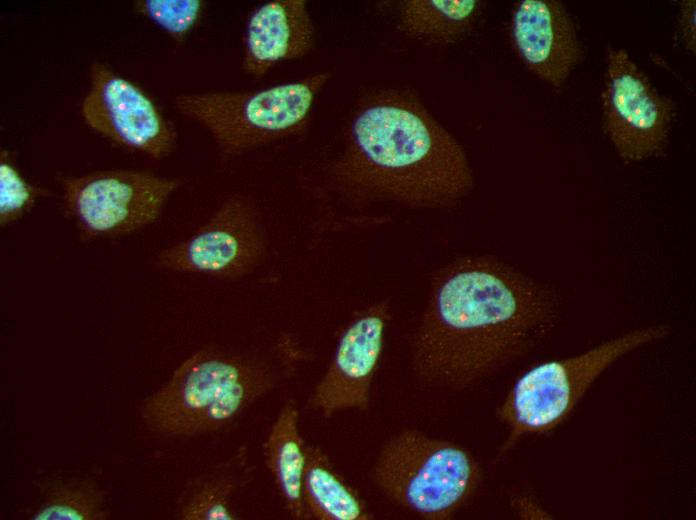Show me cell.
<instances>
[{"label": "cell", "instance_id": "6da1fadb", "mask_svg": "<svg viewBox=\"0 0 696 520\" xmlns=\"http://www.w3.org/2000/svg\"><path fill=\"white\" fill-rule=\"evenodd\" d=\"M547 284L491 255L463 256L434 276L411 342L418 384L461 391L537 348L559 317Z\"/></svg>", "mask_w": 696, "mask_h": 520}, {"label": "cell", "instance_id": "7a4b0ae2", "mask_svg": "<svg viewBox=\"0 0 696 520\" xmlns=\"http://www.w3.org/2000/svg\"><path fill=\"white\" fill-rule=\"evenodd\" d=\"M325 173L329 188L354 209L376 203L447 208L474 183L457 140L415 101L388 92L354 112Z\"/></svg>", "mask_w": 696, "mask_h": 520}, {"label": "cell", "instance_id": "3957f363", "mask_svg": "<svg viewBox=\"0 0 696 520\" xmlns=\"http://www.w3.org/2000/svg\"><path fill=\"white\" fill-rule=\"evenodd\" d=\"M305 356L295 342L276 361L253 353L199 350L143 401L142 419L170 437L219 431L276 388L285 371H292V366L276 364Z\"/></svg>", "mask_w": 696, "mask_h": 520}, {"label": "cell", "instance_id": "277c9868", "mask_svg": "<svg viewBox=\"0 0 696 520\" xmlns=\"http://www.w3.org/2000/svg\"><path fill=\"white\" fill-rule=\"evenodd\" d=\"M670 332L671 327L665 323L639 327L577 355L528 368L515 380L496 411L508 430L499 456L525 436L554 430L609 367L626 354L666 338Z\"/></svg>", "mask_w": 696, "mask_h": 520}, {"label": "cell", "instance_id": "5b68a950", "mask_svg": "<svg viewBox=\"0 0 696 520\" xmlns=\"http://www.w3.org/2000/svg\"><path fill=\"white\" fill-rule=\"evenodd\" d=\"M373 478L394 504L426 519L443 520L472 497L480 467L464 447L407 429L383 445Z\"/></svg>", "mask_w": 696, "mask_h": 520}, {"label": "cell", "instance_id": "8992f818", "mask_svg": "<svg viewBox=\"0 0 696 520\" xmlns=\"http://www.w3.org/2000/svg\"><path fill=\"white\" fill-rule=\"evenodd\" d=\"M330 76L316 73L256 91L181 94L174 105L207 130L224 155L235 156L299 133Z\"/></svg>", "mask_w": 696, "mask_h": 520}, {"label": "cell", "instance_id": "52a82bcc", "mask_svg": "<svg viewBox=\"0 0 696 520\" xmlns=\"http://www.w3.org/2000/svg\"><path fill=\"white\" fill-rule=\"evenodd\" d=\"M63 210L82 241L127 236L155 223L177 178L141 170H102L59 176Z\"/></svg>", "mask_w": 696, "mask_h": 520}, {"label": "cell", "instance_id": "ba28073f", "mask_svg": "<svg viewBox=\"0 0 696 520\" xmlns=\"http://www.w3.org/2000/svg\"><path fill=\"white\" fill-rule=\"evenodd\" d=\"M601 100L603 131L625 163L664 154L676 104L652 85L624 49L606 51Z\"/></svg>", "mask_w": 696, "mask_h": 520}, {"label": "cell", "instance_id": "9c48e42d", "mask_svg": "<svg viewBox=\"0 0 696 520\" xmlns=\"http://www.w3.org/2000/svg\"><path fill=\"white\" fill-rule=\"evenodd\" d=\"M267 238L257 207L244 196L227 198L187 239L161 250L155 265L166 271L239 279L265 258Z\"/></svg>", "mask_w": 696, "mask_h": 520}, {"label": "cell", "instance_id": "30bf717a", "mask_svg": "<svg viewBox=\"0 0 696 520\" xmlns=\"http://www.w3.org/2000/svg\"><path fill=\"white\" fill-rule=\"evenodd\" d=\"M89 76L81 115L92 130L156 160L174 151L176 130L140 87L101 62L91 65Z\"/></svg>", "mask_w": 696, "mask_h": 520}, {"label": "cell", "instance_id": "8fae6325", "mask_svg": "<svg viewBox=\"0 0 696 520\" xmlns=\"http://www.w3.org/2000/svg\"><path fill=\"white\" fill-rule=\"evenodd\" d=\"M389 318L388 302L380 301L359 311L341 332L332 360L308 398L309 407L323 418L368 409Z\"/></svg>", "mask_w": 696, "mask_h": 520}, {"label": "cell", "instance_id": "7c38bea8", "mask_svg": "<svg viewBox=\"0 0 696 520\" xmlns=\"http://www.w3.org/2000/svg\"><path fill=\"white\" fill-rule=\"evenodd\" d=\"M514 50L527 69L560 89L582 62L584 50L575 21L558 0H522L512 11Z\"/></svg>", "mask_w": 696, "mask_h": 520}, {"label": "cell", "instance_id": "4fadbf2b", "mask_svg": "<svg viewBox=\"0 0 696 520\" xmlns=\"http://www.w3.org/2000/svg\"><path fill=\"white\" fill-rule=\"evenodd\" d=\"M314 26L304 0H272L250 15L243 40L242 69L261 78L276 64L307 55Z\"/></svg>", "mask_w": 696, "mask_h": 520}, {"label": "cell", "instance_id": "5bb4252c", "mask_svg": "<svg viewBox=\"0 0 696 520\" xmlns=\"http://www.w3.org/2000/svg\"><path fill=\"white\" fill-rule=\"evenodd\" d=\"M306 444L299 431V410L295 400L282 405L263 443V459L280 494L283 507L295 520H307L302 484Z\"/></svg>", "mask_w": 696, "mask_h": 520}, {"label": "cell", "instance_id": "9a60e30c", "mask_svg": "<svg viewBox=\"0 0 696 520\" xmlns=\"http://www.w3.org/2000/svg\"><path fill=\"white\" fill-rule=\"evenodd\" d=\"M251 476L247 451L239 449L228 461L188 480L176 501V517L181 520L238 519L236 498Z\"/></svg>", "mask_w": 696, "mask_h": 520}, {"label": "cell", "instance_id": "2e32d148", "mask_svg": "<svg viewBox=\"0 0 696 520\" xmlns=\"http://www.w3.org/2000/svg\"><path fill=\"white\" fill-rule=\"evenodd\" d=\"M302 498L308 519L369 520L373 518L358 492L336 471L327 454L306 444Z\"/></svg>", "mask_w": 696, "mask_h": 520}, {"label": "cell", "instance_id": "e0dca14e", "mask_svg": "<svg viewBox=\"0 0 696 520\" xmlns=\"http://www.w3.org/2000/svg\"><path fill=\"white\" fill-rule=\"evenodd\" d=\"M482 2L476 0H409L401 4V29L419 40L451 43L467 34L478 21Z\"/></svg>", "mask_w": 696, "mask_h": 520}, {"label": "cell", "instance_id": "ac0fdd59", "mask_svg": "<svg viewBox=\"0 0 696 520\" xmlns=\"http://www.w3.org/2000/svg\"><path fill=\"white\" fill-rule=\"evenodd\" d=\"M42 496L32 520H107V492L91 478L51 477L36 481Z\"/></svg>", "mask_w": 696, "mask_h": 520}, {"label": "cell", "instance_id": "d6986e66", "mask_svg": "<svg viewBox=\"0 0 696 520\" xmlns=\"http://www.w3.org/2000/svg\"><path fill=\"white\" fill-rule=\"evenodd\" d=\"M48 193L30 183L16 166L11 154H0V225L14 224L29 212L36 201Z\"/></svg>", "mask_w": 696, "mask_h": 520}, {"label": "cell", "instance_id": "ffe728a7", "mask_svg": "<svg viewBox=\"0 0 696 520\" xmlns=\"http://www.w3.org/2000/svg\"><path fill=\"white\" fill-rule=\"evenodd\" d=\"M204 2L201 0H140L135 10L180 43L200 21Z\"/></svg>", "mask_w": 696, "mask_h": 520}, {"label": "cell", "instance_id": "44dd1931", "mask_svg": "<svg viewBox=\"0 0 696 520\" xmlns=\"http://www.w3.org/2000/svg\"><path fill=\"white\" fill-rule=\"evenodd\" d=\"M678 27L685 49L696 52V1L684 0L680 4Z\"/></svg>", "mask_w": 696, "mask_h": 520}, {"label": "cell", "instance_id": "7402d4cb", "mask_svg": "<svg viewBox=\"0 0 696 520\" xmlns=\"http://www.w3.org/2000/svg\"><path fill=\"white\" fill-rule=\"evenodd\" d=\"M513 508L523 519H547L550 514L531 495H518L513 499Z\"/></svg>", "mask_w": 696, "mask_h": 520}]
</instances>
